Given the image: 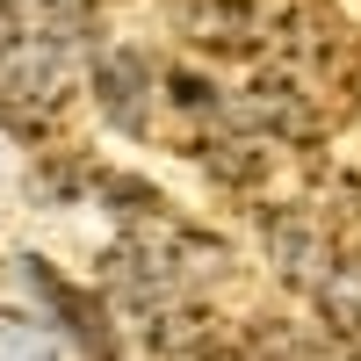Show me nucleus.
I'll use <instances>...</instances> for the list:
<instances>
[{
    "mask_svg": "<svg viewBox=\"0 0 361 361\" xmlns=\"http://www.w3.org/2000/svg\"><path fill=\"white\" fill-rule=\"evenodd\" d=\"M58 51L51 44H29V51H8V87H0V116H8L15 137H44L51 116H58Z\"/></svg>",
    "mask_w": 361,
    "mask_h": 361,
    "instance_id": "f257e3e1",
    "label": "nucleus"
},
{
    "mask_svg": "<svg viewBox=\"0 0 361 361\" xmlns=\"http://www.w3.org/2000/svg\"><path fill=\"white\" fill-rule=\"evenodd\" d=\"M238 123L304 145V137H318V109H311V94H304V80H296V73H260L246 94H238Z\"/></svg>",
    "mask_w": 361,
    "mask_h": 361,
    "instance_id": "f03ea898",
    "label": "nucleus"
},
{
    "mask_svg": "<svg viewBox=\"0 0 361 361\" xmlns=\"http://www.w3.org/2000/svg\"><path fill=\"white\" fill-rule=\"evenodd\" d=\"M22 275H29V289H37L44 304H51V318L66 325V333H73V340H80L87 354H102V361H109L116 347H123V340H116V325H109V311H102L94 296H87V289H73V282L58 275L51 260H37V253H29V260H22Z\"/></svg>",
    "mask_w": 361,
    "mask_h": 361,
    "instance_id": "7ed1b4c3",
    "label": "nucleus"
},
{
    "mask_svg": "<svg viewBox=\"0 0 361 361\" xmlns=\"http://www.w3.org/2000/svg\"><path fill=\"white\" fill-rule=\"evenodd\" d=\"M180 29H188L202 51H224V58H246V51L267 44L253 0H188V8H180Z\"/></svg>",
    "mask_w": 361,
    "mask_h": 361,
    "instance_id": "20e7f679",
    "label": "nucleus"
},
{
    "mask_svg": "<svg viewBox=\"0 0 361 361\" xmlns=\"http://www.w3.org/2000/svg\"><path fill=\"white\" fill-rule=\"evenodd\" d=\"M145 87H152V66H145V51H109L94 66V102L116 130H145Z\"/></svg>",
    "mask_w": 361,
    "mask_h": 361,
    "instance_id": "39448f33",
    "label": "nucleus"
},
{
    "mask_svg": "<svg viewBox=\"0 0 361 361\" xmlns=\"http://www.w3.org/2000/svg\"><path fill=\"white\" fill-rule=\"evenodd\" d=\"M145 340H152V354H166V361H195V354L217 347L202 304H166V311H152V333H145Z\"/></svg>",
    "mask_w": 361,
    "mask_h": 361,
    "instance_id": "423d86ee",
    "label": "nucleus"
},
{
    "mask_svg": "<svg viewBox=\"0 0 361 361\" xmlns=\"http://www.w3.org/2000/svg\"><path fill=\"white\" fill-rule=\"evenodd\" d=\"M267 253H275V275L311 282V267H318V224L304 217V209H282V217L267 224Z\"/></svg>",
    "mask_w": 361,
    "mask_h": 361,
    "instance_id": "0eeeda50",
    "label": "nucleus"
},
{
    "mask_svg": "<svg viewBox=\"0 0 361 361\" xmlns=\"http://www.w3.org/2000/svg\"><path fill=\"white\" fill-rule=\"evenodd\" d=\"M318 318L333 333H361V260H340L333 275L318 282Z\"/></svg>",
    "mask_w": 361,
    "mask_h": 361,
    "instance_id": "6e6552de",
    "label": "nucleus"
},
{
    "mask_svg": "<svg viewBox=\"0 0 361 361\" xmlns=\"http://www.w3.org/2000/svg\"><path fill=\"white\" fill-rule=\"evenodd\" d=\"M0 361H58V354H51V340H44L29 318L0 311Z\"/></svg>",
    "mask_w": 361,
    "mask_h": 361,
    "instance_id": "1a4fd4ad",
    "label": "nucleus"
},
{
    "mask_svg": "<svg viewBox=\"0 0 361 361\" xmlns=\"http://www.w3.org/2000/svg\"><path fill=\"white\" fill-rule=\"evenodd\" d=\"M253 354H260V361H311V340L296 333V325H260V333H253Z\"/></svg>",
    "mask_w": 361,
    "mask_h": 361,
    "instance_id": "9d476101",
    "label": "nucleus"
},
{
    "mask_svg": "<svg viewBox=\"0 0 361 361\" xmlns=\"http://www.w3.org/2000/svg\"><path fill=\"white\" fill-rule=\"evenodd\" d=\"M166 87H173V109H188V116L217 109V87H209V80H195V73H166Z\"/></svg>",
    "mask_w": 361,
    "mask_h": 361,
    "instance_id": "9b49d317",
    "label": "nucleus"
},
{
    "mask_svg": "<svg viewBox=\"0 0 361 361\" xmlns=\"http://www.w3.org/2000/svg\"><path fill=\"white\" fill-rule=\"evenodd\" d=\"M195 361H238V354H231V347H209V354H195Z\"/></svg>",
    "mask_w": 361,
    "mask_h": 361,
    "instance_id": "f8f14e48",
    "label": "nucleus"
}]
</instances>
